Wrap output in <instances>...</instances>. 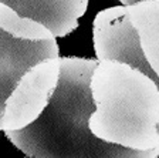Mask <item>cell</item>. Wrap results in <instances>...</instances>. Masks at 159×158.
I'll list each match as a JSON object with an SVG mask.
<instances>
[{
  "label": "cell",
  "mask_w": 159,
  "mask_h": 158,
  "mask_svg": "<svg viewBox=\"0 0 159 158\" xmlns=\"http://www.w3.org/2000/svg\"><path fill=\"white\" fill-rule=\"evenodd\" d=\"M95 110L88 127L107 142L159 157V86L129 63L98 60L91 77Z\"/></svg>",
  "instance_id": "2"
},
{
  "label": "cell",
  "mask_w": 159,
  "mask_h": 158,
  "mask_svg": "<svg viewBox=\"0 0 159 158\" xmlns=\"http://www.w3.org/2000/svg\"><path fill=\"white\" fill-rule=\"evenodd\" d=\"M93 26L97 59H112L129 63L151 76L159 86V79L141 50L138 33L129 20L125 4L99 12L94 19Z\"/></svg>",
  "instance_id": "4"
},
{
  "label": "cell",
  "mask_w": 159,
  "mask_h": 158,
  "mask_svg": "<svg viewBox=\"0 0 159 158\" xmlns=\"http://www.w3.org/2000/svg\"><path fill=\"white\" fill-rule=\"evenodd\" d=\"M0 29L17 39L46 40L56 37L44 24L30 17L20 16L14 9L0 2Z\"/></svg>",
  "instance_id": "8"
},
{
  "label": "cell",
  "mask_w": 159,
  "mask_h": 158,
  "mask_svg": "<svg viewBox=\"0 0 159 158\" xmlns=\"http://www.w3.org/2000/svg\"><path fill=\"white\" fill-rule=\"evenodd\" d=\"M60 80V57L46 59L24 73L4 103L2 130L30 125L47 107Z\"/></svg>",
  "instance_id": "3"
},
{
  "label": "cell",
  "mask_w": 159,
  "mask_h": 158,
  "mask_svg": "<svg viewBox=\"0 0 159 158\" xmlns=\"http://www.w3.org/2000/svg\"><path fill=\"white\" fill-rule=\"evenodd\" d=\"M56 37L46 40L17 39L0 29V130L4 103L24 73L46 59L58 57Z\"/></svg>",
  "instance_id": "5"
},
{
  "label": "cell",
  "mask_w": 159,
  "mask_h": 158,
  "mask_svg": "<svg viewBox=\"0 0 159 158\" xmlns=\"http://www.w3.org/2000/svg\"><path fill=\"white\" fill-rule=\"evenodd\" d=\"M125 6L141 50L159 79V0H139Z\"/></svg>",
  "instance_id": "7"
},
{
  "label": "cell",
  "mask_w": 159,
  "mask_h": 158,
  "mask_svg": "<svg viewBox=\"0 0 159 158\" xmlns=\"http://www.w3.org/2000/svg\"><path fill=\"white\" fill-rule=\"evenodd\" d=\"M122 4H132V3H135V2H139V0H119Z\"/></svg>",
  "instance_id": "9"
},
{
  "label": "cell",
  "mask_w": 159,
  "mask_h": 158,
  "mask_svg": "<svg viewBox=\"0 0 159 158\" xmlns=\"http://www.w3.org/2000/svg\"><path fill=\"white\" fill-rule=\"evenodd\" d=\"M20 16L44 24L56 37H64L78 26L88 7V0H0Z\"/></svg>",
  "instance_id": "6"
},
{
  "label": "cell",
  "mask_w": 159,
  "mask_h": 158,
  "mask_svg": "<svg viewBox=\"0 0 159 158\" xmlns=\"http://www.w3.org/2000/svg\"><path fill=\"white\" fill-rule=\"evenodd\" d=\"M97 60L60 59V80L39 118L6 137L31 158H153L151 152L107 142L91 132L95 110L91 77Z\"/></svg>",
  "instance_id": "1"
}]
</instances>
